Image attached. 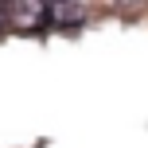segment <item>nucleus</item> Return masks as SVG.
Listing matches in <instances>:
<instances>
[{"mask_svg": "<svg viewBox=\"0 0 148 148\" xmlns=\"http://www.w3.org/2000/svg\"><path fill=\"white\" fill-rule=\"evenodd\" d=\"M8 27V4H0V31Z\"/></svg>", "mask_w": 148, "mask_h": 148, "instance_id": "3", "label": "nucleus"}, {"mask_svg": "<svg viewBox=\"0 0 148 148\" xmlns=\"http://www.w3.org/2000/svg\"><path fill=\"white\" fill-rule=\"evenodd\" d=\"M8 23L20 31H35L43 23H51V4H39V0H16L8 4Z\"/></svg>", "mask_w": 148, "mask_h": 148, "instance_id": "1", "label": "nucleus"}, {"mask_svg": "<svg viewBox=\"0 0 148 148\" xmlns=\"http://www.w3.org/2000/svg\"><path fill=\"white\" fill-rule=\"evenodd\" d=\"M82 20H86V12L78 4H51V23L55 27H78Z\"/></svg>", "mask_w": 148, "mask_h": 148, "instance_id": "2", "label": "nucleus"}]
</instances>
